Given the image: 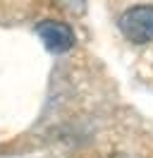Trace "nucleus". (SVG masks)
<instances>
[{
    "instance_id": "1",
    "label": "nucleus",
    "mask_w": 153,
    "mask_h": 158,
    "mask_svg": "<svg viewBox=\"0 0 153 158\" xmlns=\"http://www.w3.org/2000/svg\"><path fill=\"white\" fill-rule=\"evenodd\" d=\"M120 31L132 43H148L153 41V7L151 5H136L120 17Z\"/></svg>"
},
{
    "instance_id": "2",
    "label": "nucleus",
    "mask_w": 153,
    "mask_h": 158,
    "mask_svg": "<svg viewBox=\"0 0 153 158\" xmlns=\"http://www.w3.org/2000/svg\"><path fill=\"white\" fill-rule=\"evenodd\" d=\"M36 34L50 53H65V50H69L74 46V41H76L74 29L69 24H65V22H55V19L41 22L36 27Z\"/></svg>"
},
{
    "instance_id": "3",
    "label": "nucleus",
    "mask_w": 153,
    "mask_h": 158,
    "mask_svg": "<svg viewBox=\"0 0 153 158\" xmlns=\"http://www.w3.org/2000/svg\"><path fill=\"white\" fill-rule=\"evenodd\" d=\"M60 2V7H65L67 12H72V15H81L84 12V0H57Z\"/></svg>"
}]
</instances>
